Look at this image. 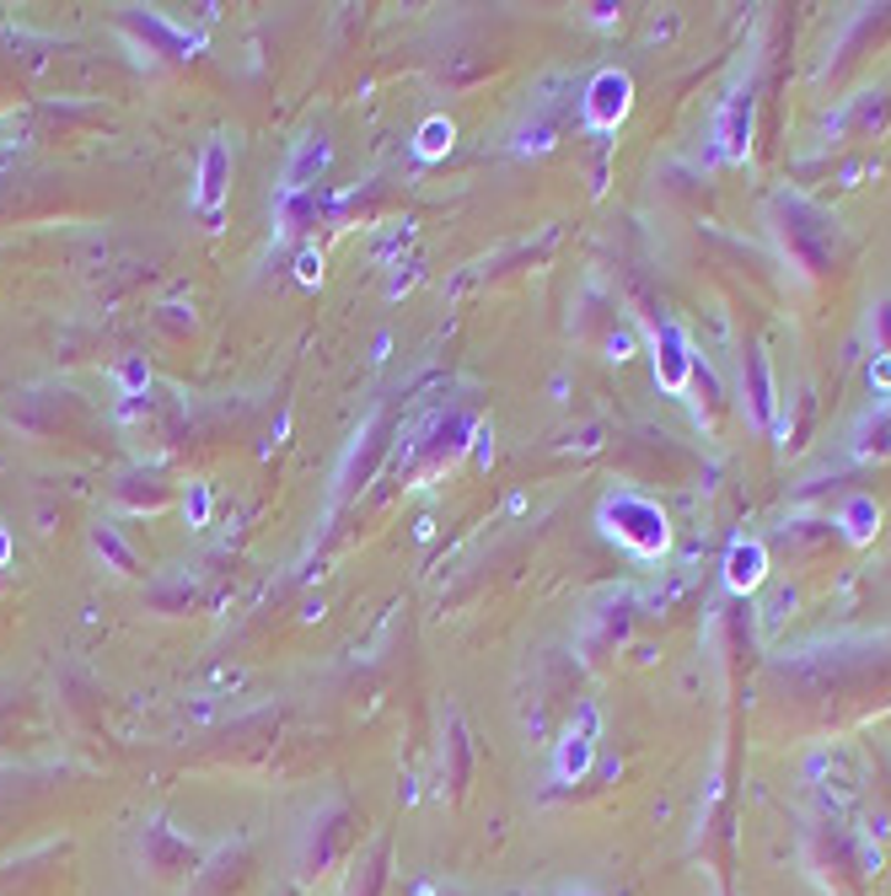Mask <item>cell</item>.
Masks as SVG:
<instances>
[{
	"mask_svg": "<svg viewBox=\"0 0 891 896\" xmlns=\"http://www.w3.org/2000/svg\"><path fill=\"white\" fill-rule=\"evenodd\" d=\"M452 151V125L446 119H430V125L419 129V156H446Z\"/></svg>",
	"mask_w": 891,
	"mask_h": 896,
	"instance_id": "cell-1",
	"label": "cell"
}]
</instances>
